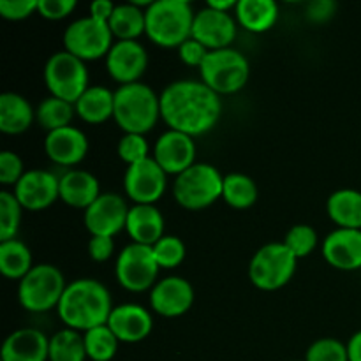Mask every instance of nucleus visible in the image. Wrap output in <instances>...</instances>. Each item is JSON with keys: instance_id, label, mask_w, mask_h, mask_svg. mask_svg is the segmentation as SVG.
<instances>
[{"instance_id": "nucleus-28", "label": "nucleus", "mask_w": 361, "mask_h": 361, "mask_svg": "<svg viewBox=\"0 0 361 361\" xmlns=\"http://www.w3.org/2000/svg\"><path fill=\"white\" fill-rule=\"evenodd\" d=\"M326 212L337 228L361 229V192L356 189H338L328 197Z\"/></svg>"}, {"instance_id": "nucleus-23", "label": "nucleus", "mask_w": 361, "mask_h": 361, "mask_svg": "<svg viewBox=\"0 0 361 361\" xmlns=\"http://www.w3.org/2000/svg\"><path fill=\"white\" fill-rule=\"evenodd\" d=\"M126 231L134 243L154 247L164 236V217L155 204H134L129 208Z\"/></svg>"}, {"instance_id": "nucleus-25", "label": "nucleus", "mask_w": 361, "mask_h": 361, "mask_svg": "<svg viewBox=\"0 0 361 361\" xmlns=\"http://www.w3.org/2000/svg\"><path fill=\"white\" fill-rule=\"evenodd\" d=\"M35 120V109L16 92H4L0 95V130L4 134H23Z\"/></svg>"}, {"instance_id": "nucleus-35", "label": "nucleus", "mask_w": 361, "mask_h": 361, "mask_svg": "<svg viewBox=\"0 0 361 361\" xmlns=\"http://www.w3.org/2000/svg\"><path fill=\"white\" fill-rule=\"evenodd\" d=\"M23 207L16 200L14 192L2 189L0 190V242L14 240L21 224Z\"/></svg>"}, {"instance_id": "nucleus-17", "label": "nucleus", "mask_w": 361, "mask_h": 361, "mask_svg": "<svg viewBox=\"0 0 361 361\" xmlns=\"http://www.w3.org/2000/svg\"><path fill=\"white\" fill-rule=\"evenodd\" d=\"M148 67V53L137 41H115L106 55L108 74L120 85L137 83Z\"/></svg>"}, {"instance_id": "nucleus-5", "label": "nucleus", "mask_w": 361, "mask_h": 361, "mask_svg": "<svg viewBox=\"0 0 361 361\" xmlns=\"http://www.w3.org/2000/svg\"><path fill=\"white\" fill-rule=\"evenodd\" d=\"M224 176L208 162H196L173 182V197L185 210H203L222 200Z\"/></svg>"}, {"instance_id": "nucleus-1", "label": "nucleus", "mask_w": 361, "mask_h": 361, "mask_svg": "<svg viewBox=\"0 0 361 361\" xmlns=\"http://www.w3.org/2000/svg\"><path fill=\"white\" fill-rule=\"evenodd\" d=\"M221 113V95L201 80L173 81L161 94V116L169 129L192 137L210 133Z\"/></svg>"}, {"instance_id": "nucleus-27", "label": "nucleus", "mask_w": 361, "mask_h": 361, "mask_svg": "<svg viewBox=\"0 0 361 361\" xmlns=\"http://www.w3.org/2000/svg\"><path fill=\"white\" fill-rule=\"evenodd\" d=\"M78 116L87 123H102L113 118L115 113V92L108 87H88L74 104Z\"/></svg>"}, {"instance_id": "nucleus-12", "label": "nucleus", "mask_w": 361, "mask_h": 361, "mask_svg": "<svg viewBox=\"0 0 361 361\" xmlns=\"http://www.w3.org/2000/svg\"><path fill=\"white\" fill-rule=\"evenodd\" d=\"M166 187H168V175L154 157L127 166L123 189L134 204H155L164 196Z\"/></svg>"}, {"instance_id": "nucleus-6", "label": "nucleus", "mask_w": 361, "mask_h": 361, "mask_svg": "<svg viewBox=\"0 0 361 361\" xmlns=\"http://www.w3.org/2000/svg\"><path fill=\"white\" fill-rule=\"evenodd\" d=\"M67 284L55 264H35L18 284L20 305L28 312H48L59 307Z\"/></svg>"}, {"instance_id": "nucleus-4", "label": "nucleus", "mask_w": 361, "mask_h": 361, "mask_svg": "<svg viewBox=\"0 0 361 361\" xmlns=\"http://www.w3.org/2000/svg\"><path fill=\"white\" fill-rule=\"evenodd\" d=\"M161 116V95L148 85H120L115 90L113 118L123 134H147Z\"/></svg>"}, {"instance_id": "nucleus-38", "label": "nucleus", "mask_w": 361, "mask_h": 361, "mask_svg": "<svg viewBox=\"0 0 361 361\" xmlns=\"http://www.w3.org/2000/svg\"><path fill=\"white\" fill-rule=\"evenodd\" d=\"M303 361H349L348 345L331 337L317 338L309 345Z\"/></svg>"}, {"instance_id": "nucleus-10", "label": "nucleus", "mask_w": 361, "mask_h": 361, "mask_svg": "<svg viewBox=\"0 0 361 361\" xmlns=\"http://www.w3.org/2000/svg\"><path fill=\"white\" fill-rule=\"evenodd\" d=\"M159 270L152 247L130 242L123 247L115 263V275L118 284L130 293H141L157 284Z\"/></svg>"}, {"instance_id": "nucleus-39", "label": "nucleus", "mask_w": 361, "mask_h": 361, "mask_svg": "<svg viewBox=\"0 0 361 361\" xmlns=\"http://www.w3.org/2000/svg\"><path fill=\"white\" fill-rule=\"evenodd\" d=\"M116 152H118V157L122 159L127 166L137 164V162L152 157V155H148L150 148H148V141L147 137H145V134H123V136L120 137Z\"/></svg>"}, {"instance_id": "nucleus-45", "label": "nucleus", "mask_w": 361, "mask_h": 361, "mask_svg": "<svg viewBox=\"0 0 361 361\" xmlns=\"http://www.w3.org/2000/svg\"><path fill=\"white\" fill-rule=\"evenodd\" d=\"M335 11H337V4L334 0H314V2L307 4L305 16L312 23H324L334 18Z\"/></svg>"}, {"instance_id": "nucleus-33", "label": "nucleus", "mask_w": 361, "mask_h": 361, "mask_svg": "<svg viewBox=\"0 0 361 361\" xmlns=\"http://www.w3.org/2000/svg\"><path fill=\"white\" fill-rule=\"evenodd\" d=\"M74 113H76L74 104L49 95V97L42 99V102L35 109V120L42 129L51 133V130L69 127L74 118Z\"/></svg>"}, {"instance_id": "nucleus-43", "label": "nucleus", "mask_w": 361, "mask_h": 361, "mask_svg": "<svg viewBox=\"0 0 361 361\" xmlns=\"http://www.w3.org/2000/svg\"><path fill=\"white\" fill-rule=\"evenodd\" d=\"M208 53H210V49H208L204 44H201L200 41H196L194 37L187 39V41L178 48L180 60H182L185 66L197 67V69L203 66V62H204V59H207Z\"/></svg>"}, {"instance_id": "nucleus-47", "label": "nucleus", "mask_w": 361, "mask_h": 361, "mask_svg": "<svg viewBox=\"0 0 361 361\" xmlns=\"http://www.w3.org/2000/svg\"><path fill=\"white\" fill-rule=\"evenodd\" d=\"M345 345H348L349 361H361V330L356 331Z\"/></svg>"}, {"instance_id": "nucleus-46", "label": "nucleus", "mask_w": 361, "mask_h": 361, "mask_svg": "<svg viewBox=\"0 0 361 361\" xmlns=\"http://www.w3.org/2000/svg\"><path fill=\"white\" fill-rule=\"evenodd\" d=\"M115 7H116V4H113L111 0H94V2L90 4V14H88V16L108 23L109 18L113 16V11H115Z\"/></svg>"}, {"instance_id": "nucleus-36", "label": "nucleus", "mask_w": 361, "mask_h": 361, "mask_svg": "<svg viewBox=\"0 0 361 361\" xmlns=\"http://www.w3.org/2000/svg\"><path fill=\"white\" fill-rule=\"evenodd\" d=\"M317 233L312 226L309 224H296L293 228H289V231L284 236V245L288 247L293 252V256L296 259H302L307 257L309 254H312V250L317 245Z\"/></svg>"}, {"instance_id": "nucleus-15", "label": "nucleus", "mask_w": 361, "mask_h": 361, "mask_svg": "<svg viewBox=\"0 0 361 361\" xmlns=\"http://www.w3.org/2000/svg\"><path fill=\"white\" fill-rule=\"evenodd\" d=\"M196 141L189 134L168 129L155 141L152 157L166 171V175L178 176L190 166L196 164Z\"/></svg>"}, {"instance_id": "nucleus-24", "label": "nucleus", "mask_w": 361, "mask_h": 361, "mask_svg": "<svg viewBox=\"0 0 361 361\" xmlns=\"http://www.w3.org/2000/svg\"><path fill=\"white\" fill-rule=\"evenodd\" d=\"M59 178L60 200L73 208L87 210L102 194L97 176L85 169H67Z\"/></svg>"}, {"instance_id": "nucleus-37", "label": "nucleus", "mask_w": 361, "mask_h": 361, "mask_svg": "<svg viewBox=\"0 0 361 361\" xmlns=\"http://www.w3.org/2000/svg\"><path fill=\"white\" fill-rule=\"evenodd\" d=\"M155 261L161 268H176L185 259V243L175 235H164L154 247Z\"/></svg>"}, {"instance_id": "nucleus-26", "label": "nucleus", "mask_w": 361, "mask_h": 361, "mask_svg": "<svg viewBox=\"0 0 361 361\" xmlns=\"http://www.w3.org/2000/svg\"><path fill=\"white\" fill-rule=\"evenodd\" d=\"M235 16L245 30L263 34L277 23L279 4L275 0H238Z\"/></svg>"}, {"instance_id": "nucleus-2", "label": "nucleus", "mask_w": 361, "mask_h": 361, "mask_svg": "<svg viewBox=\"0 0 361 361\" xmlns=\"http://www.w3.org/2000/svg\"><path fill=\"white\" fill-rule=\"evenodd\" d=\"M113 303L104 284L95 279H78L67 284L56 312L66 328L88 331L108 324Z\"/></svg>"}, {"instance_id": "nucleus-18", "label": "nucleus", "mask_w": 361, "mask_h": 361, "mask_svg": "<svg viewBox=\"0 0 361 361\" xmlns=\"http://www.w3.org/2000/svg\"><path fill=\"white\" fill-rule=\"evenodd\" d=\"M194 303V288L187 279L171 275L152 288L150 307L162 317H180L190 310Z\"/></svg>"}, {"instance_id": "nucleus-29", "label": "nucleus", "mask_w": 361, "mask_h": 361, "mask_svg": "<svg viewBox=\"0 0 361 361\" xmlns=\"http://www.w3.org/2000/svg\"><path fill=\"white\" fill-rule=\"evenodd\" d=\"M109 30L116 41H137L147 30V16L145 9L136 2L118 4L108 21Z\"/></svg>"}, {"instance_id": "nucleus-22", "label": "nucleus", "mask_w": 361, "mask_h": 361, "mask_svg": "<svg viewBox=\"0 0 361 361\" xmlns=\"http://www.w3.org/2000/svg\"><path fill=\"white\" fill-rule=\"evenodd\" d=\"M49 337L35 328H20L7 335L0 361H48Z\"/></svg>"}, {"instance_id": "nucleus-42", "label": "nucleus", "mask_w": 361, "mask_h": 361, "mask_svg": "<svg viewBox=\"0 0 361 361\" xmlns=\"http://www.w3.org/2000/svg\"><path fill=\"white\" fill-rule=\"evenodd\" d=\"M76 0H39L37 13L46 20H63L76 9Z\"/></svg>"}, {"instance_id": "nucleus-34", "label": "nucleus", "mask_w": 361, "mask_h": 361, "mask_svg": "<svg viewBox=\"0 0 361 361\" xmlns=\"http://www.w3.org/2000/svg\"><path fill=\"white\" fill-rule=\"evenodd\" d=\"M85 348L92 361H111L118 351L120 341L108 324L85 331Z\"/></svg>"}, {"instance_id": "nucleus-31", "label": "nucleus", "mask_w": 361, "mask_h": 361, "mask_svg": "<svg viewBox=\"0 0 361 361\" xmlns=\"http://www.w3.org/2000/svg\"><path fill=\"white\" fill-rule=\"evenodd\" d=\"M257 185L249 175L228 173L222 183V200L236 210H247L257 201Z\"/></svg>"}, {"instance_id": "nucleus-48", "label": "nucleus", "mask_w": 361, "mask_h": 361, "mask_svg": "<svg viewBox=\"0 0 361 361\" xmlns=\"http://www.w3.org/2000/svg\"><path fill=\"white\" fill-rule=\"evenodd\" d=\"M236 4H238V0H210L207 6L212 9L222 11V13H229L231 9H236Z\"/></svg>"}, {"instance_id": "nucleus-19", "label": "nucleus", "mask_w": 361, "mask_h": 361, "mask_svg": "<svg viewBox=\"0 0 361 361\" xmlns=\"http://www.w3.org/2000/svg\"><path fill=\"white\" fill-rule=\"evenodd\" d=\"M108 326L111 328L120 342L137 344L152 334L154 317H152L150 310L137 303H123V305L113 307Z\"/></svg>"}, {"instance_id": "nucleus-20", "label": "nucleus", "mask_w": 361, "mask_h": 361, "mask_svg": "<svg viewBox=\"0 0 361 361\" xmlns=\"http://www.w3.org/2000/svg\"><path fill=\"white\" fill-rule=\"evenodd\" d=\"M323 257L330 267L337 268V270H360L361 229H334L323 242Z\"/></svg>"}, {"instance_id": "nucleus-32", "label": "nucleus", "mask_w": 361, "mask_h": 361, "mask_svg": "<svg viewBox=\"0 0 361 361\" xmlns=\"http://www.w3.org/2000/svg\"><path fill=\"white\" fill-rule=\"evenodd\" d=\"M87 358L85 337L80 331L63 328L49 337L48 361H85Z\"/></svg>"}, {"instance_id": "nucleus-30", "label": "nucleus", "mask_w": 361, "mask_h": 361, "mask_svg": "<svg viewBox=\"0 0 361 361\" xmlns=\"http://www.w3.org/2000/svg\"><path fill=\"white\" fill-rule=\"evenodd\" d=\"M34 267L27 243L18 238L0 242V271L4 277L20 282Z\"/></svg>"}, {"instance_id": "nucleus-16", "label": "nucleus", "mask_w": 361, "mask_h": 361, "mask_svg": "<svg viewBox=\"0 0 361 361\" xmlns=\"http://www.w3.org/2000/svg\"><path fill=\"white\" fill-rule=\"evenodd\" d=\"M236 20L229 13L203 7L194 16L192 37L207 46L210 51L214 49L231 48L236 39Z\"/></svg>"}, {"instance_id": "nucleus-21", "label": "nucleus", "mask_w": 361, "mask_h": 361, "mask_svg": "<svg viewBox=\"0 0 361 361\" xmlns=\"http://www.w3.org/2000/svg\"><path fill=\"white\" fill-rule=\"evenodd\" d=\"M44 150L55 164L71 168V166L80 164L87 157L88 137L78 127H63V129H56L46 134Z\"/></svg>"}, {"instance_id": "nucleus-40", "label": "nucleus", "mask_w": 361, "mask_h": 361, "mask_svg": "<svg viewBox=\"0 0 361 361\" xmlns=\"http://www.w3.org/2000/svg\"><path fill=\"white\" fill-rule=\"evenodd\" d=\"M25 173L27 171L23 168V161H21V157L16 152H0V183L4 187H14Z\"/></svg>"}, {"instance_id": "nucleus-13", "label": "nucleus", "mask_w": 361, "mask_h": 361, "mask_svg": "<svg viewBox=\"0 0 361 361\" xmlns=\"http://www.w3.org/2000/svg\"><path fill=\"white\" fill-rule=\"evenodd\" d=\"M129 207L120 194L102 192L85 210L83 222L92 236H115L126 229Z\"/></svg>"}, {"instance_id": "nucleus-3", "label": "nucleus", "mask_w": 361, "mask_h": 361, "mask_svg": "<svg viewBox=\"0 0 361 361\" xmlns=\"http://www.w3.org/2000/svg\"><path fill=\"white\" fill-rule=\"evenodd\" d=\"M147 30L145 34L162 48H180L192 37L196 13L187 0H154L145 7Z\"/></svg>"}, {"instance_id": "nucleus-14", "label": "nucleus", "mask_w": 361, "mask_h": 361, "mask_svg": "<svg viewBox=\"0 0 361 361\" xmlns=\"http://www.w3.org/2000/svg\"><path fill=\"white\" fill-rule=\"evenodd\" d=\"M13 192L25 210H44L60 200V178L44 169H28Z\"/></svg>"}, {"instance_id": "nucleus-9", "label": "nucleus", "mask_w": 361, "mask_h": 361, "mask_svg": "<svg viewBox=\"0 0 361 361\" xmlns=\"http://www.w3.org/2000/svg\"><path fill=\"white\" fill-rule=\"evenodd\" d=\"M44 83L53 97L76 104L90 87L87 62L66 49L53 53L44 66Z\"/></svg>"}, {"instance_id": "nucleus-8", "label": "nucleus", "mask_w": 361, "mask_h": 361, "mask_svg": "<svg viewBox=\"0 0 361 361\" xmlns=\"http://www.w3.org/2000/svg\"><path fill=\"white\" fill-rule=\"evenodd\" d=\"M296 259L284 242H271L261 247L249 263V279L261 291L284 288L296 271Z\"/></svg>"}, {"instance_id": "nucleus-41", "label": "nucleus", "mask_w": 361, "mask_h": 361, "mask_svg": "<svg viewBox=\"0 0 361 361\" xmlns=\"http://www.w3.org/2000/svg\"><path fill=\"white\" fill-rule=\"evenodd\" d=\"M39 0H0V16L9 21H21L37 13Z\"/></svg>"}, {"instance_id": "nucleus-44", "label": "nucleus", "mask_w": 361, "mask_h": 361, "mask_svg": "<svg viewBox=\"0 0 361 361\" xmlns=\"http://www.w3.org/2000/svg\"><path fill=\"white\" fill-rule=\"evenodd\" d=\"M113 252H115V242L111 236H90L88 254L95 263H104V261L111 259Z\"/></svg>"}, {"instance_id": "nucleus-11", "label": "nucleus", "mask_w": 361, "mask_h": 361, "mask_svg": "<svg viewBox=\"0 0 361 361\" xmlns=\"http://www.w3.org/2000/svg\"><path fill=\"white\" fill-rule=\"evenodd\" d=\"M113 46L109 25L92 16L74 20L63 32V49L83 62L106 56Z\"/></svg>"}, {"instance_id": "nucleus-7", "label": "nucleus", "mask_w": 361, "mask_h": 361, "mask_svg": "<svg viewBox=\"0 0 361 361\" xmlns=\"http://www.w3.org/2000/svg\"><path fill=\"white\" fill-rule=\"evenodd\" d=\"M200 74L201 81L215 94H236L249 81L250 63L247 56L235 48L214 49L200 67Z\"/></svg>"}]
</instances>
